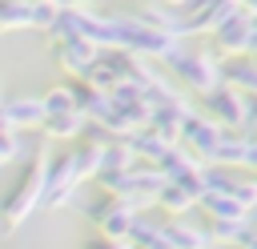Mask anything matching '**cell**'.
Wrapping results in <instances>:
<instances>
[{
	"label": "cell",
	"mask_w": 257,
	"mask_h": 249,
	"mask_svg": "<svg viewBox=\"0 0 257 249\" xmlns=\"http://www.w3.org/2000/svg\"><path fill=\"white\" fill-rule=\"evenodd\" d=\"M40 197H48V177H44V169L28 173V177H24V185L8 197V205H4V225H8V229H16V225L36 209V201H40Z\"/></svg>",
	"instance_id": "6da1fadb"
},
{
	"label": "cell",
	"mask_w": 257,
	"mask_h": 249,
	"mask_svg": "<svg viewBox=\"0 0 257 249\" xmlns=\"http://www.w3.org/2000/svg\"><path fill=\"white\" fill-rule=\"evenodd\" d=\"M161 233H165V241H169L173 249H205V245H209V233H201V229H189V225H181V221H169V225H161Z\"/></svg>",
	"instance_id": "7a4b0ae2"
},
{
	"label": "cell",
	"mask_w": 257,
	"mask_h": 249,
	"mask_svg": "<svg viewBox=\"0 0 257 249\" xmlns=\"http://www.w3.org/2000/svg\"><path fill=\"white\" fill-rule=\"evenodd\" d=\"M193 201H201V197H197L189 185H181V181H173V185H165V189H161V205H165L169 213H185Z\"/></svg>",
	"instance_id": "3957f363"
},
{
	"label": "cell",
	"mask_w": 257,
	"mask_h": 249,
	"mask_svg": "<svg viewBox=\"0 0 257 249\" xmlns=\"http://www.w3.org/2000/svg\"><path fill=\"white\" fill-rule=\"evenodd\" d=\"M205 209L213 217H237V221H249V209L237 201V197H225V193H209L205 197Z\"/></svg>",
	"instance_id": "277c9868"
},
{
	"label": "cell",
	"mask_w": 257,
	"mask_h": 249,
	"mask_svg": "<svg viewBox=\"0 0 257 249\" xmlns=\"http://www.w3.org/2000/svg\"><path fill=\"white\" fill-rule=\"evenodd\" d=\"M209 237H217V241H233V245H241V237L249 233V221H237V217H213L209 221Z\"/></svg>",
	"instance_id": "5b68a950"
},
{
	"label": "cell",
	"mask_w": 257,
	"mask_h": 249,
	"mask_svg": "<svg viewBox=\"0 0 257 249\" xmlns=\"http://www.w3.org/2000/svg\"><path fill=\"white\" fill-rule=\"evenodd\" d=\"M241 249H257V229H253V225H249V233L241 237Z\"/></svg>",
	"instance_id": "8992f818"
},
{
	"label": "cell",
	"mask_w": 257,
	"mask_h": 249,
	"mask_svg": "<svg viewBox=\"0 0 257 249\" xmlns=\"http://www.w3.org/2000/svg\"><path fill=\"white\" fill-rule=\"evenodd\" d=\"M153 249H173V245H169V241H161V245H153Z\"/></svg>",
	"instance_id": "52a82bcc"
}]
</instances>
